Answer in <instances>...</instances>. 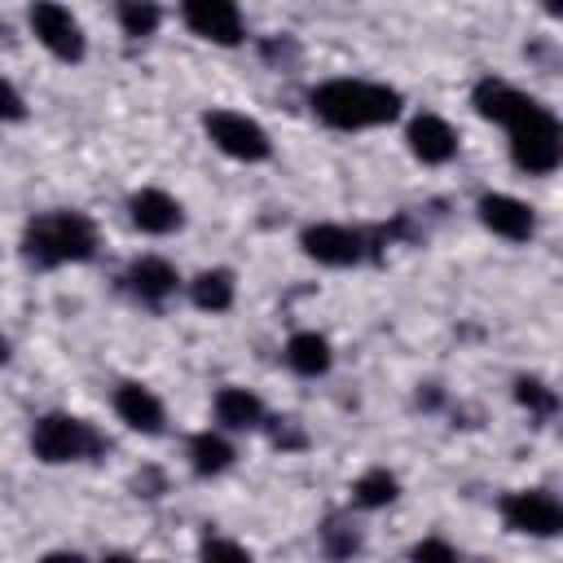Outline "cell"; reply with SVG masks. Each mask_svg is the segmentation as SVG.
Returning a JSON list of instances; mask_svg holds the SVG:
<instances>
[{"label": "cell", "mask_w": 563, "mask_h": 563, "mask_svg": "<svg viewBox=\"0 0 563 563\" xmlns=\"http://www.w3.org/2000/svg\"><path fill=\"white\" fill-rule=\"evenodd\" d=\"M532 101H537L532 92H523V88H515L510 79H497V75H484V79H475V88H471V110H475L484 123L501 128V132H506Z\"/></svg>", "instance_id": "15"}, {"label": "cell", "mask_w": 563, "mask_h": 563, "mask_svg": "<svg viewBox=\"0 0 563 563\" xmlns=\"http://www.w3.org/2000/svg\"><path fill=\"white\" fill-rule=\"evenodd\" d=\"M475 220H479L493 238L515 242V246L537 238V207L523 202V198H515V194H506V189H484V194L475 198Z\"/></svg>", "instance_id": "11"}, {"label": "cell", "mask_w": 563, "mask_h": 563, "mask_svg": "<svg viewBox=\"0 0 563 563\" xmlns=\"http://www.w3.org/2000/svg\"><path fill=\"white\" fill-rule=\"evenodd\" d=\"M405 150H409L422 167H444V163L457 158L462 136H457V128H453L444 114H435V110H413V114L405 119Z\"/></svg>", "instance_id": "12"}, {"label": "cell", "mask_w": 563, "mask_h": 563, "mask_svg": "<svg viewBox=\"0 0 563 563\" xmlns=\"http://www.w3.org/2000/svg\"><path fill=\"white\" fill-rule=\"evenodd\" d=\"M180 295L189 299V308H198V312H207V317H224V312H233V303H238V273L224 268V264L198 268V273L185 282Z\"/></svg>", "instance_id": "17"}, {"label": "cell", "mask_w": 563, "mask_h": 563, "mask_svg": "<svg viewBox=\"0 0 563 563\" xmlns=\"http://www.w3.org/2000/svg\"><path fill=\"white\" fill-rule=\"evenodd\" d=\"M26 31L35 35V44L62 62V66H79L88 57V35L84 22L62 4V0H31L26 4Z\"/></svg>", "instance_id": "7"}, {"label": "cell", "mask_w": 563, "mask_h": 563, "mask_svg": "<svg viewBox=\"0 0 563 563\" xmlns=\"http://www.w3.org/2000/svg\"><path fill=\"white\" fill-rule=\"evenodd\" d=\"M180 22L189 35H198L202 44L216 48H238L246 40V18L238 9V0H176Z\"/></svg>", "instance_id": "10"}, {"label": "cell", "mask_w": 563, "mask_h": 563, "mask_svg": "<svg viewBox=\"0 0 563 563\" xmlns=\"http://www.w3.org/2000/svg\"><path fill=\"white\" fill-rule=\"evenodd\" d=\"M132 488H136V497H163L167 493V475L154 471V466H145V471H136Z\"/></svg>", "instance_id": "29"}, {"label": "cell", "mask_w": 563, "mask_h": 563, "mask_svg": "<svg viewBox=\"0 0 563 563\" xmlns=\"http://www.w3.org/2000/svg\"><path fill=\"white\" fill-rule=\"evenodd\" d=\"M409 559H457V545L440 541V537H422V541L409 545Z\"/></svg>", "instance_id": "28"}, {"label": "cell", "mask_w": 563, "mask_h": 563, "mask_svg": "<svg viewBox=\"0 0 563 563\" xmlns=\"http://www.w3.org/2000/svg\"><path fill=\"white\" fill-rule=\"evenodd\" d=\"M9 361H13V343H9V334L0 330V369H4Z\"/></svg>", "instance_id": "31"}, {"label": "cell", "mask_w": 563, "mask_h": 563, "mask_svg": "<svg viewBox=\"0 0 563 563\" xmlns=\"http://www.w3.org/2000/svg\"><path fill=\"white\" fill-rule=\"evenodd\" d=\"M506 145H510V163L523 176H550L563 163V128L559 114L545 101H532L510 128H506Z\"/></svg>", "instance_id": "4"}, {"label": "cell", "mask_w": 563, "mask_h": 563, "mask_svg": "<svg viewBox=\"0 0 563 563\" xmlns=\"http://www.w3.org/2000/svg\"><path fill=\"white\" fill-rule=\"evenodd\" d=\"M185 462H189V471H194L198 479H216V475L233 471V462H238V444H233L229 431H220V427H202V431H194V435L185 440Z\"/></svg>", "instance_id": "18"}, {"label": "cell", "mask_w": 563, "mask_h": 563, "mask_svg": "<svg viewBox=\"0 0 563 563\" xmlns=\"http://www.w3.org/2000/svg\"><path fill=\"white\" fill-rule=\"evenodd\" d=\"M18 251H22L26 268L57 273V268L97 260L101 233H97V224H92L88 211H79V207H48V211L26 216L22 238H18Z\"/></svg>", "instance_id": "2"}, {"label": "cell", "mask_w": 563, "mask_h": 563, "mask_svg": "<svg viewBox=\"0 0 563 563\" xmlns=\"http://www.w3.org/2000/svg\"><path fill=\"white\" fill-rule=\"evenodd\" d=\"M308 110L330 132H374L405 114V92L378 79H321L308 92Z\"/></svg>", "instance_id": "1"}, {"label": "cell", "mask_w": 563, "mask_h": 563, "mask_svg": "<svg viewBox=\"0 0 563 563\" xmlns=\"http://www.w3.org/2000/svg\"><path fill=\"white\" fill-rule=\"evenodd\" d=\"M198 554H202V559H251V545H246V541H229V537H220V532H202Z\"/></svg>", "instance_id": "25"}, {"label": "cell", "mask_w": 563, "mask_h": 563, "mask_svg": "<svg viewBox=\"0 0 563 563\" xmlns=\"http://www.w3.org/2000/svg\"><path fill=\"white\" fill-rule=\"evenodd\" d=\"M26 97L18 92V84L13 79H4L0 75V128H9V123H26Z\"/></svg>", "instance_id": "26"}, {"label": "cell", "mask_w": 563, "mask_h": 563, "mask_svg": "<svg viewBox=\"0 0 563 563\" xmlns=\"http://www.w3.org/2000/svg\"><path fill=\"white\" fill-rule=\"evenodd\" d=\"M282 361L295 378H325L334 369V343L321 330H295L282 347Z\"/></svg>", "instance_id": "19"}, {"label": "cell", "mask_w": 563, "mask_h": 563, "mask_svg": "<svg viewBox=\"0 0 563 563\" xmlns=\"http://www.w3.org/2000/svg\"><path fill=\"white\" fill-rule=\"evenodd\" d=\"M128 224L145 238H172L185 229V202L163 185H141L128 194Z\"/></svg>", "instance_id": "13"}, {"label": "cell", "mask_w": 563, "mask_h": 563, "mask_svg": "<svg viewBox=\"0 0 563 563\" xmlns=\"http://www.w3.org/2000/svg\"><path fill=\"white\" fill-rule=\"evenodd\" d=\"M198 123H202V136L211 141V150H220V154L233 158V163L255 167V163H268V158H273V136H268V128H264L255 114H246V110L211 106V110H202Z\"/></svg>", "instance_id": "6"}, {"label": "cell", "mask_w": 563, "mask_h": 563, "mask_svg": "<svg viewBox=\"0 0 563 563\" xmlns=\"http://www.w3.org/2000/svg\"><path fill=\"white\" fill-rule=\"evenodd\" d=\"M211 418L220 431L229 435H242V431H260L264 418H268V405L251 391V387H238V383H224L216 396H211Z\"/></svg>", "instance_id": "16"}, {"label": "cell", "mask_w": 563, "mask_h": 563, "mask_svg": "<svg viewBox=\"0 0 563 563\" xmlns=\"http://www.w3.org/2000/svg\"><path fill=\"white\" fill-rule=\"evenodd\" d=\"M541 13H545L550 22H559V18H563V0H541Z\"/></svg>", "instance_id": "30"}, {"label": "cell", "mask_w": 563, "mask_h": 563, "mask_svg": "<svg viewBox=\"0 0 563 563\" xmlns=\"http://www.w3.org/2000/svg\"><path fill=\"white\" fill-rule=\"evenodd\" d=\"M26 444H31V457L44 462V466H84V462H101L114 449L110 435L97 422H88L79 413H66V409L40 413L31 422Z\"/></svg>", "instance_id": "3"}, {"label": "cell", "mask_w": 563, "mask_h": 563, "mask_svg": "<svg viewBox=\"0 0 563 563\" xmlns=\"http://www.w3.org/2000/svg\"><path fill=\"white\" fill-rule=\"evenodd\" d=\"M510 391H515V405H519L532 422H550V418L559 413V391H554L541 374H519Z\"/></svg>", "instance_id": "21"}, {"label": "cell", "mask_w": 563, "mask_h": 563, "mask_svg": "<svg viewBox=\"0 0 563 563\" xmlns=\"http://www.w3.org/2000/svg\"><path fill=\"white\" fill-rule=\"evenodd\" d=\"M497 515H501L506 532H515V537L550 541L563 532V501L550 488H515L497 501Z\"/></svg>", "instance_id": "9"}, {"label": "cell", "mask_w": 563, "mask_h": 563, "mask_svg": "<svg viewBox=\"0 0 563 563\" xmlns=\"http://www.w3.org/2000/svg\"><path fill=\"white\" fill-rule=\"evenodd\" d=\"M110 409H114V418H119L128 431H136V435H150V440H154V435L167 431V405H163V396H158L150 383H136V378L114 383Z\"/></svg>", "instance_id": "14"}, {"label": "cell", "mask_w": 563, "mask_h": 563, "mask_svg": "<svg viewBox=\"0 0 563 563\" xmlns=\"http://www.w3.org/2000/svg\"><path fill=\"white\" fill-rule=\"evenodd\" d=\"M260 431L268 435V444H273L277 453H303V449L312 444L308 431H303V422H299L295 413H268Z\"/></svg>", "instance_id": "24"}, {"label": "cell", "mask_w": 563, "mask_h": 563, "mask_svg": "<svg viewBox=\"0 0 563 563\" xmlns=\"http://www.w3.org/2000/svg\"><path fill=\"white\" fill-rule=\"evenodd\" d=\"M299 251H303V260H312L321 268H334V273L361 268V264L383 255L374 229L343 224V220H312V224H303L299 229Z\"/></svg>", "instance_id": "5"}, {"label": "cell", "mask_w": 563, "mask_h": 563, "mask_svg": "<svg viewBox=\"0 0 563 563\" xmlns=\"http://www.w3.org/2000/svg\"><path fill=\"white\" fill-rule=\"evenodd\" d=\"M352 506L356 510H387L400 501V475L387 471V466H365L356 479H352Z\"/></svg>", "instance_id": "20"}, {"label": "cell", "mask_w": 563, "mask_h": 563, "mask_svg": "<svg viewBox=\"0 0 563 563\" xmlns=\"http://www.w3.org/2000/svg\"><path fill=\"white\" fill-rule=\"evenodd\" d=\"M365 550V532L347 519V515H330L325 523H321V554H330V559H352V554H361Z\"/></svg>", "instance_id": "23"}, {"label": "cell", "mask_w": 563, "mask_h": 563, "mask_svg": "<svg viewBox=\"0 0 563 563\" xmlns=\"http://www.w3.org/2000/svg\"><path fill=\"white\" fill-rule=\"evenodd\" d=\"M119 290L132 299V303H141V308H150V312H163L172 299H180V290H185V277H180V268L167 260V255H132L128 264H123V273H119Z\"/></svg>", "instance_id": "8"}, {"label": "cell", "mask_w": 563, "mask_h": 563, "mask_svg": "<svg viewBox=\"0 0 563 563\" xmlns=\"http://www.w3.org/2000/svg\"><path fill=\"white\" fill-rule=\"evenodd\" d=\"M114 22L128 40H154L163 26V4L158 0H114Z\"/></svg>", "instance_id": "22"}, {"label": "cell", "mask_w": 563, "mask_h": 563, "mask_svg": "<svg viewBox=\"0 0 563 563\" xmlns=\"http://www.w3.org/2000/svg\"><path fill=\"white\" fill-rule=\"evenodd\" d=\"M260 57H264V62H273V66L282 70V66L299 62V44H295V35H286V31H282V35H268V40L260 44Z\"/></svg>", "instance_id": "27"}]
</instances>
